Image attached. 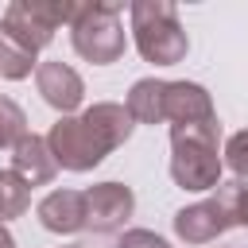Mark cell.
<instances>
[{
	"mask_svg": "<svg viewBox=\"0 0 248 248\" xmlns=\"http://www.w3.org/2000/svg\"><path fill=\"white\" fill-rule=\"evenodd\" d=\"M221 124L198 120V124H170V178L182 190H217L221 186Z\"/></svg>",
	"mask_w": 248,
	"mask_h": 248,
	"instance_id": "cell-1",
	"label": "cell"
},
{
	"mask_svg": "<svg viewBox=\"0 0 248 248\" xmlns=\"http://www.w3.org/2000/svg\"><path fill=\"white\" fill-rule=\"evenodd\" d=\"M132 19V39L143 62L155 66H178L190 50V39L178 23V8L170 0H136L128 8Z\"/></svg>",
	"mask_w": 248,
	"mask_h": 248,
	"instance_id": "cell-2",
	"label": "cell"
},
{
	"mask_svg": "<svg viewBox=\"0 0 248 248\" xmlns=\"http://www.w3.org/2000/svg\"><path fill=\"white\" fill-rule=\"evenodd\" d=\"M70 43L93 66L120 62L124 46H128V35H124V23H120V4H108V0L81 4L74 23H70Z\"/></svg>",
	"mask_w": 248,
	"mask_h": 248,
	"instance_id": "cell-3",
	"label": "cell"
},
{
	"mask_svg": "<svg viewBox=\"0 0 248 248\" xmlns=\"http://www.w3.org/2000/svg\"><path fill=\"white\" fill-rule=\"evenodd\" d=\"M81 4H70V0H12L4 8V31L27 50V54H39L43 46L54 43V31L62 23H74Z\"/></svg>",
	"mask_w": 248,
	"mask_h": 248,
	"instance_id": "cell-4",
	"label": "cell"
},
{
	"mask_svg": "<svg viewBox=\"0 0 248 248\" xmlns=\"http://www.w3.org/2000/svg\"><path fill=\"white\" fill-rule=\"evenodd\" d=\"M236 190L240 182H221L213 198L182 205L174 213V236L186 244H209L221 232H229L236 225Z\"/></svg>",
	"mask_w": 248,
	"mask_h": 248,
	"instance_id": "cell-5",
	"label": "cell"
},
{
	"mask_svg": "<svg viewBox=\"0 0 248 248\" xmlns=\"http://www.w3.org/2000/svg\"><path fill=\"white\" fill-rule=\"evenodd\" d=\"M46 147H50V155H54L58 167L78 170V174L93 170L108 155L105 140L81 116H58V124H50V132H46Z\"/></svg>",
	"mask_w": 248,
	"mask_h": 248,
	"instance_id": "cell-6",
	"label": "cell"
},
{
	"mask_svg": "<svg viewBox=\"0 0 248 248\" xmlns=\"http://www.w3.org/2000/svg\"><path fill=\"white\" fill-rule=\"evenodd\" d=\"M136 209V194L124 182H97L85 190V229L93 232H116Z\"/></svg>",
	"mask_w": 248,
	"mask_h": 248,
	"instance_id": "cell-7",
	"label": "cell"
},
{
	"mask_svg": "<svg viewBox=\"0 0 248 248\" xmlns=\"http://www.w3.org/2000/svg\"><path fill=\"white\" fill-rule=\"evenodd\" d=\"M35 85H39L43 101H46L54 112H62V116H70V112L81 105V97H85L81 74H78L74 66H66V62H39V66H35Z\"/></svg>",
	"mask_w": 248,
	"mask_h": 248,
	"instance_id": "cell-8",
	"label": "cell"
},
{
	"mask_svg": "<svg viewBox=\"0 0 248 248\" xmlns=\"http://www.w3.org/2000/svg\"><path fill=\"white\" fill-rule=\"evenodd\" d=\"M35 213L46 232H58V236L81 232L85 229V194L81 190H50L35 205Z\"/></svg>",
	"mask_w": 248,
	"mask_h": 248,
	"instance_id": "cell-9",
	"label": "cell"
},
{
	"mask_svg": "<svg viewBox=\"0 0 248 248\" xmlns=\"http://www.w3.org/2000/svg\"><path fill=\"white\" fill-rule=\"evenodd\" d=\"M163 112L170 124H198V120H213V101L209 89L198 81H167V97H163Z\"/></svg>",
	"mask_w": 248,
	"mask_h": 248,
	"instance_id": "cell-10",
	"label": "cell"
},
{
	"mask_svg": "<svg viewBox=\"0 0 248 248\" xmlns=\"http://www.w3.org/2000/svg\"><path fill=\"white\" fill-rule=\"evenodd\" d=\"M54 170H58V163H54V155L46 147V136L27 132L12 147V174H19L27 186H46L54 178Z\"/></svg>",
	"mask_w": 248,
	"mask_h": 248,
	"instance_id": "cell-11",
	"label": "cell"
},
{
	"mask_svg": "<svg viewBox=\"0 0 248 248\" xmlns=\"http://www.w3.org/2000/svg\"><path fill=\"white\" fill-rule=\"evenodd\" d=\"M81 120L105 140V147L108 151H116L120 143H128V136H132V116H128V108L124 105H116V101H97V105H89L85 112H81Z\"/></svg>",
	"mask_w": 248,
	"mask_h": 248,
	"instance_id": "cell-12",
	"label": "cell"
},
{
	"mask_svg": "<svg viewBox=\"0 0 248 248\" xmlns=\"http://www.w3.org/2000/svg\"><path fill=\"white\" fill-rule=\"evenodd\" d=\"M163 97H167V81H159V78H140V81L128 89V101H124L132 124H163V120H167Z\"/></svg>",
	"mask_w": 248,
	"mask_h": 248,
	"instance_id": "cell-13",
	"label": "cell"
},
{
	"mask_svg": "<svg viewBox=\"0 0 248 248\" xmlns=\"http://www.w3.org/2000/svg\"><path fill=\"white\" fill-rule=\"evenodd\" d=\"M27 205H31V186L19 174H12V167L8 170L0 167V225L12 217H23Z\"/></svg>",
	"mask_w": 248,
	"mask_h": 248,
	"instance_id": "cell-14",
	"label": "cell"
},
{
	"mask_svg": "<svg viewBox=\"0 0 248 248\" xmlns=\"http://www.w3.org/2000/svg\"><path fill=\"white\" fill-rule=\"evenodd\" d=\"M35 66H39L35 54H27V50L4 31V23H0V78H8V81H23Z\"/></svg>",
	"mask_w": 248,
	"mask_h": 248,
	"instance_id": "cell-15",
	"label": "cell"
},
{
	"mask_svg": "<svg viewBox=\"0 0 248 248\" xmlns=\"http://www.w3.org/2000/svg\"><path fill=\"white\" fill-rule=\"evenodd\" d=\"M23 136H27V112L12 97H0V147H16Z\"/></svg>",
	"mask_w": 248,
	"mask_h": 248,
	"instance_id": "cell-16",
	"label": "cell"
},
{
	"mask_svg": "<svg viewBox=\"0 0 248 248\" xmlns=\"http://www.w3.org/2000/svg\"><path fill=\"white\" fill-rule=\"evenodd\" d=\"M225 167L236 174V182L248 178V128L244 132H232L225 140Z\"/></svg>",
	"mask_w": 248,
	"mask_h": 248,
	"instance_id": "cell-17",
	"label": "cell"
},
{
	"mask_svg": "<svg viewBox=\"0 0 248 248\" xmlns=\"http://www.w3.org/2000/svg\"><path fill=\"white\" fill-rule=\"evenodd\" d=\"M116 248H170V244H167L159 232H151V229H128Z\"/></svg>",
	"mask_w": 248,
	"mask_h": 248,
	"instance_id": "cell-18",
	"label": "cell"
},
{
	"mask_svg": "<svg viewBox=\"0 0 248 248\" xmlns=\"http://www.w3.org/2000/svg\"><path fill=\"white\" fill-rule=\"evenodd\" d=\"M236 225L248 229V186H244V182H240V190H236Z\"/></svg>",
	"mask_w": 248,
	"mask_h": 248,
	"instance_id": "cell-19",
	"label": "cell"
},
{
	"mask_svg": "<svg viewBox=\"0 0 248 248\" xmlns=\"http://www.w3.org/2000/svg\"><path fill=\"white\" fill-rule=\"evenodd\" d=\"M0 248H16V236L8 232V225H0Z\"/></svg>",
	"mask_w": 248,
	"mask_h": 248,
	"instance_id": "cell-20",
	"label": "cell"
},
{
	"mask_svg": "<svg viewBox=\"0 0 248 248\" xmlns=\"http://www.w3.org/2000/svg\"><path fill=\"white\" fill-rule=\"evenodd\" d=\"M70 248H81V244H70Z\"/></svg>",
	"mask_w": 248,
	"mask_h": 248,
	"instance_id": "cell-21",
	"label": "cell"
}]
</instances>
